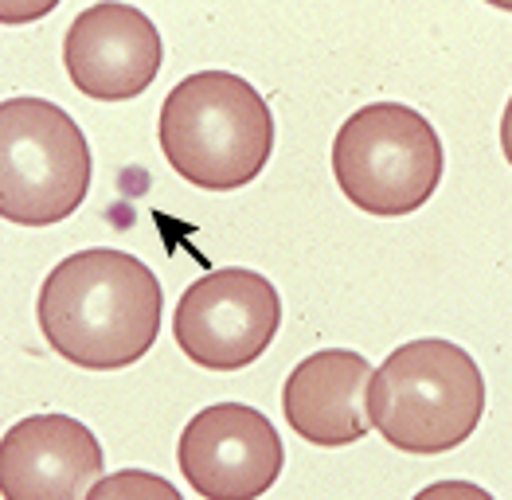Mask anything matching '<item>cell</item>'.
Masks as SVG:
<instances>
[{
  "label": "cell",
  "mask_w": 512,
  "mask_h": 500,
  "mask_svg": "<svg viewBox=\"0 0 512 500\" xmlns=\"http://www.w3.org/2000/svg\"><path fill=\"white\" fill-rule=\"evenodd\" d=\"M161 149L169 165L204 192L251 184L274 149V114L255 86L231 71H196L161 106Z\"/></svg>",
  "instance_id": "cell-2"
},
{
  "label": "cell",
  "mask_w": 512,
  "mask_h": 500,
  "mask_svg": "<svg viewBox=\"0 0 512 500\" xmlns=\"http://www.w3.org/2000/svg\"><path fill=\"white\" fill-rule=\"evenodd\" d=\"M63 63L86 98L126 102L145 94L161 71L157 24L133 4H90L63 40Z\"/></svg>",
  "instance_id": "cell-8"
},
{
  "label": "cell",
  "mask_w": 512,
  "mask_h": 500,
  "mask_svg": "<svg viewBox=\"0 0 512 500\" xmlns=\"http://www.w3.org/2000/svg\"><path fill=\"white\" fill-rule=\"evenodd\" d=\"M333 176L348 204L368 215H411L442 180V141L434 125L403 102L356 110L333 137Z\"/></svg>",
  "instance_id": "cell-5"
},
{
  "label": "cell",
  "mask_w": 512,
  "mask_h": 500,
  "mask_svg": "<svg viewBox=\"0 0 512 500\" xmlns=\"http://www.w3.org/2000/svg\"><path fill=\"white\" fill-rule=\"evenodd\" d=\"M176 461L204 500H258L282 477L286 450L262 411L215 403L184 426Z\"/></svg>",
  "instance_id": "cell-7"
},
{
  "label": "cell",
  "mask_w": 512,
  "mask_h": 500,
  "mask_svg": "<svg viewBox=\"0 0 512 500\" xmlns=\"http://www.w3.org/2000/svg\"><path fill=\"white\" fill-rule=\"evenodd\" d=\"M372 364L352 348H321L305 356L282 387V411L301 442L352 446L372 430L368 387Z\"/></svg>",
  "instance_id": "cell-10"
},
{
  "label": "cell",
  "mask_w": 512,
  "mask_h": 500,
  "mask_svg": "<svg viewBox=\"0 0 512 500\" xmlns=\"http://www.w3.org/2000/svg\"><path fill=\"white\" fill-rule=\"evenodd\" d=\"M368 411L395 450L446 454L462 446L485 415V379L466 348L438 336L411 340L376 368Z\"/></svg>",
  "instance_id": "cell-3"
},
{
  "label": "cell",
  "mask_w": 512,
  "mask_h": 500,
  "mask_svg": "<svg viewBox=\"0 0 512 500\" xmlns=\"http://www.w3.org/2000/svg\"><path fill=\"white\" fill-rule=\"evenodd\" d=\"M86 500H184L176 493V485L157 477V473H145V469H122V473H110L102 477Z\"/></svg>",
  "instance_id": "cell-11"
},
{
  "label": "cell",
  "mask_w": 512,
  "mask_h": 500,
  "mask_svg": "<svg viewBox=\"0 0 512 500\" xmlns=\"http://www.w3.org/2000/svg\"><path fill=\"white\" fill-rule=\"evenodd\" d=\"M278 321L282 301L270 278L243 266H223L184 290L172 336L192 364L208 372H239L270 348Z\"/></svg>",
  "instance_id": "cell-6"
},
{
  "label": "cell",
  "mask_w": 512,
  "mask_h": 500,
  "mask_svg": "<svg viewBox=\"0 0 512 500\" xmlns=\"http://www.w3.org/2000/svg\"><path fill=\"white\" fill-rule=\"evenodd\" d=\"M501 149H505V161L512 165V98L505 106V118H501Z\"/></svg>",
  "instance_id": "cell-13"
},
{
  "label": "cell",
  "mask_w": 512,
  "mask_h": 500,
  "mask_svg": "<svg viewBox=\"0 0 512 500\" xmlns=\"http://www.w3.org/2000/svg\"><path fill=\"white\" fill-rule=\"evenodd\" d=\"M411 500H497L489 489L473 485V481H434L423 493H415Z\"/></svg>",
  "instance_id": "cell-12"
},
{
  "label": "cell",
  "mask_w": 512,
  "mask_h": 500,
  "mask_svg": "<svg viewBox=\"0 0 512 500\" xmlns=\"http://www.w3.org/2000/svg\"><path fill=\"white\" fill-rule=\"evenodd\" d=\"M102 465V446L79 418L28 415L0 442V493L4 500H86Z\"/></svg>",
  "instance_id": "cell-9"
},
{
  "label": "cell",
  "mask_w": 512,
  "mask_h": 500,
  "mask_svg": "<svg viewBox=\"0 0 512 500\" xmlns=\"http://www.w3.org/2000/svg\"><path fill=\"white\" fill-rule=\"evenodd\" d=\"M90 149L79 122L47 98L0 102V215L20 227H51L83 208Z\"/></svg>",
  "instance_id": "cell-4"
},
{
  "label": "cell",
  "mask_w": 512,
  "mask_h": 500,
  "mask_svg": "<svg viewBox=\"0 0 512 500\" xmlns=\"http://www.w3.org/2000/svg\"><path fill=\"white\" fill-rule=\"evenodd\" d=\"M36 317L63 360L86 372L129 368L157 344L161 282L126 250H79L43 278Z\"/></svg>",
  "instance_id": "cell-1"
}]
</instances>
